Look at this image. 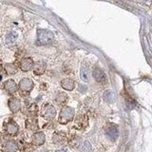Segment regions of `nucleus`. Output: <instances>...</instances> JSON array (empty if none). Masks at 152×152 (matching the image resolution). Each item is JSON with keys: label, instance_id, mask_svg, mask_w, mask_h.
Segmentation results:
<instances>
[{"label": "nucleus", "instance_id": "20e7f679", "mask_svg": "<svg viewBox=\"0 0 152 152\" xmlns=\"http://www.w3.org/2000/svg\"><path fill=\"white\" fill-rule=\"evenodd\" d=\"M33 88V82L28 78H24L19 83V88L21 91L28 93Z\"/></svg>", "mask_w": 152, "mask_h": 152}, {"label": "nucleus", "instance_id": "aec40b11", "mask_svg": "<svg viewBox=\"0 0 152 152\" xmlns=\"http://www.w3.org/2000/svg\"><path fill=\"white\" fill-rule=\"evenodd\" d=\"M80 75H81V79H82L84 82H88L89 79V73H88V70L87 68H85V66H82V68H81Z\"/></svg>", "mask_w": 152, "mask_h": 152}, {"label": "nucleus", "instance_id": "b1692460", "mask_svg": "<svg viewBox=\"0 0 152 152\" xmlns=\"http://www.w3.org/2000/svg\"><path fill=\"white\" fill-rule=\"evenodd\" d=\"M56 152H70L69 149H66V148H64V149H60V150H57Z\"/></svg>", "mask_w": 152, "mask_h": 152}, {"label": "nucleus", "instance_id": "1a4fd4ad", "mask_svg": "<svg viewBox=\"0 0 152 152\" xmlns=\"http://www.w3.org/2000/svg\"><path fill=\"white\" fill-rule=\"evenodd\" d=\"M4 88L7 90L9 93H15L17 91V84L15 81L12 79L7 80L4 84Z\"/></svg>", "mask_w": 152, "mask_h": 152}, {"label": "nucleus", "instance_id": "9b49d317", "mask_svg": "<svg viewBox=\"0 0 152 152\" xmlns=\"http://www.w3.org/2000/svg\"><path fill=\"white\" fill-rule=\"evenodd\" d=\"M106 134L108 136V138L112 141H115L117 138H118V135H119V131L117 129L116 126H109L106 128Z\"/></svg>", "mask_w": 152, "mask_h": 152}, {"label": "nucleus", "instance_id": "a211bd4d", "mask_svg": "<svg viewBox=\"0 0 152 152\" xmlns=\"http://www.w3.org/2000/svg\"><path fill=\"white\" fill-rule=\"evenodd\" d=\"M5 69L9 74H15L17 72V66L14 64H6L5 65Z\"/></svg>", "mask_w": 152, "mask_h": 152}, {"label": "nucleus", "instance_id": "39448f33", "mask_svg": "<svg viewBox=\"0 0 152 152\" xmlns=\"http://www.w3.org/2000/svg\"><path fill=\"white\" fill-rule=\"evenodd\" d=\"M5 130H6V132L9 135H12V136L16 135L18 132L17 124L12 120H10L9 122L5 124Z\"/></svg>", "mask_w": 152, "mask_h": 152}, {"label": "nucleus", "instance_id": "dca6fc26", "mask_svg": "<svg viewBox=\"0 0 152 152\" xmlns=\"http://www.w3.org/2000/svg\"><path fill=\"white\" fill-rule=\"evenodd\" d=\"M17 144L14 141H8L6 145L4 146V151L5 152H16L17 150Z\"/></svg>", "mask_w": 152, "mask_h": 152}, {"label": "nucleus", "instance_id": "0eeeda50", "mask_svg": "<svg viewBox=\"0 0 152 152\" xmlns=\"http://www.w3.org/2000/svg\"><path fill=\"white\" fill-rule=\"evenodd\" d=\"M92 74H93L94 79L96 80L98 83L104 84L107 81V76H106V74H104V71L101 69H99V68L94 69Z\"/></svg>", "mask_w": 152, "mask_h": 152}, {"label": "nucleus", "instance_id": "5701e85b", "mask_svg": "<svg viewBox=\"0 0 152 152\" xmlns=\"http://www.w3.org/2000/svg\"><path fill=\"white\" fill-rule=\"evenodd\" d=\"M104 98L106 101L111 102V100L113 99V94L111 92V90H107V91L104 93Z\"/></svg>", "mask_w": 152, "mask_h": 152}, {"label": "nucleus", "instance_id": "f257e3e1", "mask_svg": "<svg viewBox=\"0 0 152 152\" xmlns=\"http://www.w3.org/2000/svg\"><path fill=\"white\" fill-rule=\"evenodd\" d=\"M54 40V34L48 30L37 31V43L39 45H50Z\"/></svg>", "mask_w": 152, "mask_h": 152}, {"label": "nucleus", "instance_id": "4468645a", "mask_svg": "<svg viewBox=\"0 0 152 152\" xmlns=\"http://www.w3.org/2000/svg\"><path fill=\"white\" fill-rule=\"evenodd\" d=\"M46 70V64L43 61H39L35 64L33 68V72L36 75H42Z\"/></svg>", "mask_w": 152, "mask_h": 152}, {"label": "nucleus", "instance_id": "423d86ee", "mask_svg": "<svg viewBox=\"0 0 152 152\" xmlns=\"http://www.w3.org/2000/svg\"><path fill=\"white\" fill-rule=\"evenodd\" d=\"M8 106L10 110H11L12 113H17L21 108V102L20 100L17 98H11L8 102Z\"/></svg>", "mask_w": 152, "mask_h": 152}, {"label": "nucleus", "instance_id": "9d476101", "mask_svg": "<svg viewBox=\"0 0 152 152\" xmlns=\"http://www.w3.org/2000/svg\"><path fill=\"white\" fill-rule=\"evenodd\" d=\"M45 141H46V137H45V134L43 132H36L32 136V142L35 145H44Z\"/></svg>", "mask_w": 152, "mask_h": 152}, {"label": "nucleus", "instance_id": "f3484780", "mask_svg": "<svg viewBox=\"0 0 152 152\" xmlns=\"http://www.w3.org/2000/svg\"><path fill=\"white\" fill-rule=\"evenodd\" d=\"M17 37H18V35H17V33L15 31H10L6 35V43L10 46L13 45L14 43L16 42Z\"/></svg>", "mask_w": 152, "mask_h": 152}, {"label": "nucleus", "instance_id": "6e6552de", "mask_svg": "<svg viewBox=\"0 0 152 152\" xmlns=\"http://www.w3.org/2000/svg\"><path fill=\"white\" fill-rule=\"evenodd\" d=\"M19 66H20L21 70H23V71H28L31 69H32L33 61H32L31 58H30V57H26V58H23L20 61V64H19Z\"/></svg>", "mask_w": 152, "mask_h": 152}, {"label": "nucleus", "instance_id": "393cba45", "mask_svg": "<svg viewBox=\"0 0 152 152\" xmlns=\"http://www.w3.org/2000/svg\"><path fill=\"white\" fill-rule=\"evenodd\" d=\"M2 69V65H1V63H0V70Z\"/></svg>", "mask_w": 152, "mask_h": 152}, {"label": "nucleus", "instance_id": "ddd939ff", "mask_svg": "<svg viewBox=\"0 0 152 152\" xmlns=\"http://www.w3.org/2000/svg\"><path fill=\"white\" fill-rule=\"evenodd\" d=\"M66 140V136L64 132H56L53 134V138H52V141L57 145L64 144Z\"/></svg>", "mask_w": 152, "mask_h": 152}, {"label": "nucleus", "instance_id": "a878e982", "mask_svg": "<svg viewBox=\"0 0 152 152\" xmlns=\"http://www.w3.org/2000/svg\"><path fill=\"white\" fill-rule=\"evenodd\" d=\"M2 80V76L1 75H0V81H1Z\"/></svg>", "mask_w": 152, "mask_h": 152}, {"label": "nucleus", "instance_id": "f8f14e48", "mask_svg": "<svg viewBox=\"0 0 152 152\" xmlns=\"http://www.w3.org/2000/svg\"><path fill=\"white\" fill-rule=\"evenodd\" d=\"M88 117L86 115H80L76 118L75 120V125L79 129H83L86 126H88Z\"/></svg>", "mask_w": 152, "mask_h": 152}, {"label": "nucleus", "instance_id": "2eb2a0df", "mask_svg": "<svg viewBox=\"0 0 152 152\" xmlns=\"http://www.w3.org/2000/svg\"><path fill=\"white\" fill-rule=\"evenodd\" d=\"M61 87L66 90H72L75 87V84L71 79L66 78L61 81Z\"/></svg>", "mask_w": 152, "mask_h": 152}, {"label": "nucleus", "instance_id": "f03ea898", "mask_svg": "<svg viewBox=\"0 0 152 152\" xmlns=\"http://www.w3.org/2000/svg\"><path fill=\"white\" fill-rule=\"evenodd\" d=\"M74 118V109L70 107H63L61 109L60 115H59V123L61 125H66L69 122H71Z\"/></svg>", "mask_w": 152, "mask_h": 152}, {"label": "nucleus", "instance_id": "4be33fe9", "mask_svg": "<svg viewBox=\"0 0 152 152\" xmlns=\"http://www.w3.org/2000/svg\"><path fill=\"white\" fill-rule=\"evenodd\" d=\"M66 99H68V96L65 94V93H59L58 95H57V97L55 99V101L57 104H63L66 101Z\"/></svg>", "mask_w": 152, "mask_h": 152}, {"label": "nucleus", "instance_id": "6ab92c4d", "mask_svg": "<svg viewBox=\"0 0 152 152\" xmlns=\"http://www.w3.org/2000/svg\"><path fill=\"white\" fill-rule=\"evenodd\" d=\"M27 127L31 130H36L38 129V123L36 119H31L27 121Z\"/></svg>", "mask_w": 152, "mask_h": 152}, {"label": "nucleus", "instance_id": "7ed1b4c3", "mask_svg": "<svg viewBox=\"0 0 152 152\" xmlns=\"http://www.w3.org/2000/svg\"><path fill=\"white\" fill-rule=\"evenodd\" d=\"M41 115L43 118H45L46 120L51 121V120H53L56 115V110L51 104H46L43 106V107L41 109Z\"/></svg>", "mask_w": 152, "mask_h": 152}, {"label": "nucleus", "instance_id": "412c9836", "mask_svg": "<svg viewBox=\"0 0 152 152\" xmlns=\"http://www.w3.org/2000/svg\"><path fill=\"white\" fill-rule=\"evenodd\" d=\"M79 150L81 152H89L91 150V145L88 141H85L82 145L79 146Z\"/></svg>", "mask_w": 152, "mask_h": 152}]
</instances>
